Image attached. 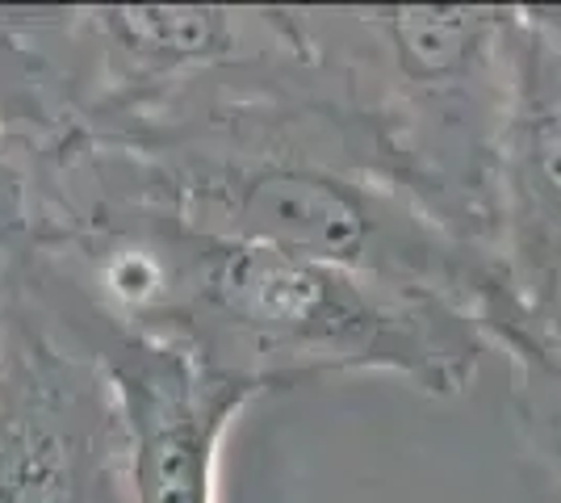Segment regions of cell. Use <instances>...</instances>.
I'll list each match as a JSON object with an SVG mask.
<instances>
[{
	"label": "cell",
	"mask_w": 561,
	"mask_h": 503,
	"mask_svg": "<svg viewBox=\"0 0 561 503\" xmlns=\"http://www.w3.org/2000/svg\"><path fill=\"white\" fill-rule=\"evenodd\" d=\"M289 9L323 89L360 130L386 185L499 261L494 176L519 9Z\"/></svg>",
	"instance_id": "7a4b0ae2"
},
{
	"label": "cell",
	"mask_w": 561,
	"mask_h": 503,
	"mask_svg": "<svg viewBox=\"0 0 561 503\" xmlns=\"http://www.w3.org/2000/svg\"><path fill=\"white\" fill-rule=\"evenodd\" d=\"M13 268L55 315V323L68 328L114 382L135 503H218L222 441L234 415L256 399L172 344L105 323L30 264Z\"/></svg>",
	"instance_id": "277c9868"
},
{
	"label": "cell",
	"mask_w": 561,
	"mask_h": 503,
	"mask_svg": "<svg viewBox=\"0 0 561 503\" xmlns=\"http://www.w3.org/2000/svg\"><path fill=\"white\" fill-rule=\"evenodd\" d=\"M0 503H135L101 361L0 268Z\"/></svg>",
	"instance_id": "3957f363"
},
{
	"label": "cell",
	"mask_w": 561,
	"mask_h": 503,
	"mask_svg": "<svg viewBox=\"0 0 561 503\" xmlns=\"http://www.w3.org/2000/svg\"><path fill=\"white\" fill-rule=\"evenodd\" d=\"M512 365V411L528 449L561 482V277L503 348Z\"/></svg>",
	"instance_id": "8992f818"
},
{
	"label": "cell",
	"mask_w": 561,
	"mask_h": 503,
	"mask_svg": "<svg viewBox=\"0 0 561 503\" xmlns=\"http://www.w3.org/2000/svg\"><path fill=\"white\" fill-rule=\"evenodd\" d=\"M494 210L499 264L528 319L561 277V47L524 9L515 30Z\"/></svg>",
	"instance_id": "5b68a950"
},
{
	"label": "cell",
	"mask_w": 561,
	"mask_h": 503,
	"mask_svg": "<svg viewBox=\"0 0 561 503\" xmlns=\"http://www.w3.org/2000/svg\"><path fill=\"white\" fill-rule=\"evenodd\" d=\"M38 197H34V160L30 147L0 118V268L18 264L34 248Z\"/></svg>",
	"instance_id": "52a82bcc"
},
{
	"label": "cell",
	"mask_w": 561,
	"mask_h": 503,
	"mask_svg": "<svg viewBox=\"0 0 561 503\" xmlns=\"http://www.w3.org/2000/svg\"><path fill=\"white\" fill-rule=\"evenodd\" d=\"M147 289L135 335L181 348L252 399L386 374L457 399L491 348L457 302L277 248L214 240L142 197Z\"/></svg>",
	"instance_id": "6da1fadb"
}]
</instances>
